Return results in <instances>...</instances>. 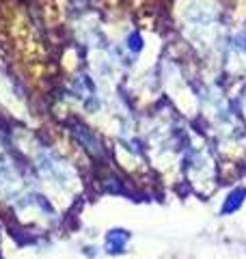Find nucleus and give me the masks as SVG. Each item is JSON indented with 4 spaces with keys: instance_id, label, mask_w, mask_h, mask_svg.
I'll list each match as a JSON object with an SVG mask.
<instances>
[{
    "instance_id": "1",
    "label": "nucleus",
    "mask_w": 246,
    "mask_h": 259,
    "mask_svg": "<svg viewBox=\"0 0 246 259\" xmlns=\"http://www.w3.org/2000/svg\"><path fill=\"white\" fill-rule=\"evenodd\" d=\"M126 242H128L126 233H123V231H112L110 236H108V248H110V250H112V248H114V250H121Z\"/></svg>"
}]
</instances>
